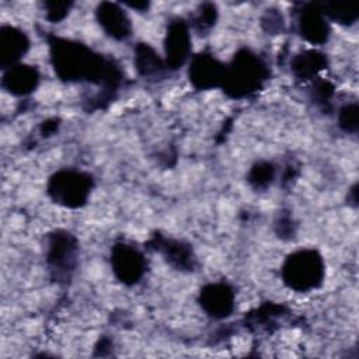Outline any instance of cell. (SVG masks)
<instances>
[{
  "label": "cell",
  "instance_id": "44dd1931",
  "mask_svg": "<svg viewBox=\"0 0 359 359\" xmlns=\"http://www.w3.org/2000/svg\"><path fill=\"white\" fill-rule=\"evenodd\" d=\"M46 8H48V18L50 21H59L62 20L69 10V4L67 3H46Z\"/></svg>",
  "mask_w": 359,
  "mask_h": 359
},
{
  "label": "cell",
  "instance_id": "7a4b0ae2",
  "mask_svg": "<svg viewBox=\"0 0 359 359\" xmlns=\"http://www.w3.org/2000/svg\"><path fill=\"white\" fill-rule=\"evenodd\" d=\"M268 77V67L251 50H240L226 66L223 88L231 97H244L258 88Z\"/></svg>",
  "mask_w": 359,
  "mask_h": 359
},
{
  "label": "cell",
  "instance_id": "ffe728a7",
  "mask_svg": "<svg viewBox=\"0 0 359 359\" xmlns=\"http://www.w3.org/2000/svg\"><path fill=\"white\" fill-rule=\"evenodd\" d=\"M215 20H216L215 6L213 4H203L201 7V11L198 13V15L195 18V22H196L198 29H206V28L213 27Z\"/></svg>",
  "mask_w": 359,
  "mask_h": 359
},
{
  "label": "cell",
  "instance_id": "8fae6325",
  "mask_svg": "<svg viewBox=\"0 0 359 359\" xmlns=\"http://www.w3.org/2000/svg\"><path fill=\"white\" fill-rule=\"evenodd\" d=\"M97 18L104 31L115 39H126L132 25L128 14L115 3L104 1L97 7Z\"/></svg>",
  "mask_w": 359,
  "mask_h": 359
},
{
  "label": "cell",
  "instance_id": "ac0fdd59",
  "mask_svg": "<svg viewBox=\"0 0 359 359\" xmlns=\"http://www.w3.org/2000/svg\"><path fill=\"white\" fill-rule=\"evenodd\" d=\"M273 167L269 163H258L255 164L251 171H250V182L257 187V188H262L266 187L272 178H273Z\"/></svg>",
  "mask_w": 359,
  "mask_h": 359
},
{
  "label": "cell",
  "instance_id": "ba28073f",
  "mask_svg": "<svg viewBox=\"0 0 359 359\" xmlns=\"http://www.w3.org/2000/svg\"><path fill=\"white\" fill-rule=\"evenodd\" d=\"M199 302L210 317L224 318L230 316L234 309V292L226 283H209L201 290Z\"/></svg>",
  "mask_w": 359,
  "mask_h": 359
},
{
  "label": "cell",
  "instance_id": "e0dca14e",
  "mask_svg": "<svg viewBox=\"0 0 359 359\" xmlns=\"http://www.w3.org/2000/svg\"><path fill=\"white\" fill-rule=\"evenodd\" d=\"M165 257L170 259L172 264H175L178 268H189L192 266L191 261V251L187 248V245H182L178 241L168 243L165 247Z\"/></svg>",
  "mask_w": 359,
  "mask_h": 359
},
{
  "label": "cell",
  "instance_id": "277c9868",
  "mask_svg": "<svg viewBox=\"0 0 359 359\" xmlns=\"http://www.w3.org/2000/svg\"><path fill=\"white\" fill-rule=\"evenodd\" d=\"M91 187L93 180L87 172L62 170L50 177L48 192L56 203L69 208H79L86 203Z\"/></svg>",
  "mask_w": 359,
  "mask_h": 359
},
{
  "label": "cell",
  "instance_id": "3957f363",
  "mask_svg": "<svg viewBox=\"0 0 359 359\" xmlns=\"http://www.w3.org/2000/svg\"><path fill=\"white\" fill-rule=\"evenodd\" d=\"M283 282L297 290L306 292L320 286L324 278V262L314 250H300L290 254L282 268Z\"/></svg>",
  "mask_w": 359,
  "mask_h": 359
},
{
  "label": "cell",
  "instance_id": "5b68a950",
  "mask_svg": "<svg viewBox=\"0 0 359 359\" xmlns=\"http://www.w3.org/2000/svg\"><path fill=\"white\" fill-rule=\"evenodd\" d=\"M111 264L116 278L126 285L137 283L146 268L142 252L137 248L123 243L114 245L111 252Z\"/></svg>",
  "mask_w": 359,
  "mask_h": 359
},
{
  "label": "cell",
  "instance_id": "7c38bea8",
  "mask_svg": "<svg viewBox=\"0 0 359 359\" xmlns=\"http://www.w3.org/2000/svg\"><path fill=\"white\" fill-rule=\"evenodd\" d=\"M76 240L69 233H55L48 245V262L55 271H72L76 261Z\"/></svg>",
  "mask_w": 359,
  "mask_h": 359
},
{
  "label": "cell",
  "instance_id": "2e32d148",
  "mask_svg": "<svg viewBox=\"0 0 359 359\" xmlns=\"http://www.w3.org/2000/svg\"><path fill=\"white\" fill-rule=\"evenodd\" d=\"M320 10L325 17H330L331 20L337 21L338 24L344 25H351L356 21L358 18V11L356 7L352 4H345V3H324L318 4Z\"/></svg>",
  "mask_w": 359,
  "mask_h": 359
},
{
  "label": "cell",
  "instance_id": "30bf717a",
  "mask_svg": "<svg viewBox=\"0 0 359 359\" xmlns=\"http://www.w3.org/2000/svg\"><path fill=\"white\" fill-rule=\"evenodd\" d=\"M299 34L309 42L320 45L328 39L330 28L325 15L320 10L318 4L306 6L297 20Z\"/></svg>",
  "mask_w": 359,
  "mask_h": 359
},
{
  "label": "cell",
  "instance_id": "8992f818",
  "mask_svg": "<svg viewBox=\"0 0 359 359\" xmlns=\"http://www.w3.org/2000/svg\"><path fill=\"white\" fill-rule=\"evenodd\" d=\"M165 67L178 69L181 67L191 50V36L187 24L182 20L171 21L165 35Z\"/></svg>",
  "mask_w": 359,
  "mask_h": 359
},
{
  "label": "cell",
  "instance_id": "52a82bcc",
  "mask_svg": "<svg viewBox=\"0 0 359 359\" xmlns=\"http://www.w3.org/2000/svg\"><path fill=\"white\" fill-rule=\"evenodd\" d=\"M226 66L209 53L196 55L189 65V80L201 90L213 88L223 84Z\"/></svg>",
  "mask_w": 359,
  "mask_h": 359
},
{
  "label": "cell",
  "instance_id": "4fadbf2b",
  "mask_svg": "<svg viewBox=\"0 0 359 359\" xmlns=\"http://www.w3.org/2000/svg\"><path fill=\"white\" fill-rule=\"evenodd\" d=\"M39 81V74L35 66L28 65H14L8 69H6L1 86L13 95H27L34 91Z\"/></svg>",
  "mask_w": 359,
  "mask_h": 359
},
{
  "label": "cell",
  "instance_id": "5bb4252c",
  "mask_svg": "<svg viewBox=\"0 0 359 359\" xmlns=\"http://www.w3.org/2000/svg\"><path fill=\"white\" fill-rule=\"evenodd\" d=\"M327 65L325 56L317 50H304L292 60V72L297 79L307 80L314 77Z\"/></svg>",
  "mask_w": 359,
  "mask_h": 359
},
{
  "label": "cell",
  "instance_id": "6da1fadb",
  "mask_svg": "<svg viewBox=\"0 0 359 359\" xmlns=\"http://www.w3.org/2000/svg\"><path fill=\"white\" fill-rule=\"evenodd\" d=\"M52 62L55 72L63 80H91L97 83H116L118 69L87 46L56 38L52 43Z\"/></svg>",
  "mask_w": 359,
  "mask_h": 359
},
{
  "label": "cell",
  "instance_id": "9a60e30c",
  "mask_svg": "<svg viewBox=\"0 0 359 359\" xmlns=\"http://www.w3.org/2000/svg\"><path fill=\"white\" fill-rule=\"evenodd\" d=\"M135 55H136L135 56L136 69L144 77L156 76L163 70V67H165L163 60L154 52V49L151 46H149L147 43L137 45Z\"/></svg>",
  "mask_w": 359,
  "mask_h": 359
},
{
  "label": "cell",
  "instance_id": "d6986e66",
  "mask_svg": "<svg viewBox=\"0 0 359 359\" xmlns=\"http://www.w3.org/2000/svg\"><path fill=\"white\" fill-rule=\"evenodd\" d=\"M359 109L356 104H346L339 109V125L346 132H355L358 129Z\"/></svg>",
  "mask_w": 359,
  "mask_h": 359
},
{
  "label": "cell",
  "instance_id": "9c48e42d",
  "mask_svg": "<svg viewBox=\"0 0 359 359\" xmlns=\"http://www.w3.org/2000/svg\"><path fill=\"white\" fill-rule=\"evenodd\" d=\"M29 48L28 36L24 31L11 27L3 25L0 29V63L1 69H8L27 53Z\"/></svg>",
  "mask_w": 359,
  "mask_h": 359
}]
</instances>
